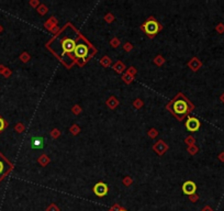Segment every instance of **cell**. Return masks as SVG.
Masks as SVG:
<instances>
[{"label": "cell", "mask_w": 224, "mask_h": 211, "mask_svg": "<svg viewBox=\"0 0 224 211\" xmlns=\"http://www.w3.org/2000/svg\"><path fill=\"white\" fill-rule=\"evenodd\" d=\"M188 107H189L188 102L183 99V98H178V99L174 102V111H175L176 115H180L183 117V115L188 111Z\"/></svg>", "instance_id": "obj_1"}, {"label": "cell", "mask_w": 224, "mask_h": 211, "mask_svg": "<svg viewBox=\"0 0 224 211\" xmlns=\"http://www.w3.org/2000/svg\"><path fill=\"white\" fill-rule=\"evenodd\" d=\"M143 28H144L145 32L147 33L150 36H153V35H155L157 32H158V31H159L160 26L158 24V22H157V21H155L154 19H150L148 21H146V22H145V24L143 26Z\"/></svg>", "instance_id": "obj_2"}, {"label": "cell", "mask_w": 224, "mask_h": 211, "mask_svg": "<svg viewBox=\"0 0 224 211\" xmlns=\"http://www.w3.org/2000/svg\"><path fill=\"white\" fill-rule=\"evenodd\" d=\"M108 191H109V188H108L107 184H104V182H100L98 184H96L95 187H93V192L98 197H104L108 194Z\"/></svg>", "instance_id": "obj_3"}, {"label": "cell", "mask_w": 224, "mask_h": 211, "mask_svg": "<svg viewBox=\"0 0 224 211\" xmlns=\"http://www.w3.org/2000/svg\"><path fill=\"white\" fill-rule=\"evenodd\" d=\"M186 128H187V130L190 132L198 131L199 128H200V121H199L197 118L189 117L188 120H187V122H186Z\"/></svg>", "instance_id": "obj_4"}, {"label": "cell", "mask_w": 224, "mask_h": 211, "mask_svg": "<svg viewBox=\"0 0 224 211\" xmlns=\"http://www.w3.org/2000/svg\"><path fill=\"white\" fill-rule=\"evenodd\" d=\"M195 190H197V185H195L193 182L188 180V182H183V194H186V195H188V196H191L195 194Z\"/></svg>", "instance_id": "obj_5"}, {"label": "cell", "mask_w": 224, "mask_h": 211, "mask_svg": "<svg viewBox=\"0 0 224 211\" xmlns=\"http://www.w3.org/2000/svg\"><path fill=\"white\" fill-rule=\"evenodd\" d=\"M75 55L77 57L79 58H85L88 54V50H87V46L83 44H80V45H77L75 47Z\"/></svg>", "instance_id": "obj_6"}, {"label": "cell", "mask_w": 224, "mask_h": 211, "mask_svg": "<svg viewBox=\"0 0 224 211\" xmlns=\"http://www.w3.org/2000/svg\"><path fill=\"white\" fill-rule=\"evenodd\" d=\"M31 146L35 150H40L44 146V139L41 138V136H35V138H32L31 140Z\"/></svg>", "instance_id": "obj_7"}, {"label": "cell", "mask_w": 224, "mask_h": 211, "mask_svg": "<svg viewBox=\"0 0 224 211\" xmlns=\"http://www.w3.org/2000/svg\"><path fill=\"white\" fill-rule=\"evenodd\" d=\"M75 47H76V44H75L74 40H65L64 43H63V48H64V52L75 51Z\"/></svg>", "instance_id": "obj_8"}, {"label": "cell", "mask_w": 224, "mask_h": 211, "mask_svg": "<svg viewBox=\"0 0 224 211\" xmlns=\"http://www.w3.org/2000/svg\"><path fill=\"white\" fill-rule=\"evenodd\" d=\"M167 148H168V146H167L166 144L164 143L162 140L158 141V143H156L155 145H154V150L156 151L158 154H163L164 152H166Z\"/></svg>", "instance_id": "obj_9"}, {"label": "cell", "mask_w": 224, "mask_h": 211, "mask_svg": "<svg viewBox=\"0 0 224 211\" xmlns=\"http://www.w3.org/2000/svg\"><path fill=\"white\" fill-rule=\"evenodd\" d=\"M189 67L191 68L192 70H198L199 68L201 67V62L199 61L198 58H192L191 61H190V63H189Z\"/></svg>", "instance_id": "obj_10"}, {"label": "cell", "mask_w": 224, "mask_h": 211, "mask_svg": "<svg viewBox=\"0 0 224 211\" xmlns=\"http://www.w3.org/2000/svg\"><path fill=\"white\" fill-rule=\"evenodd\" d=\"M107 105L109 106L110 108L113 109V108H115V107L118 106V100L115 99L114 97H110V99L107 101Z\"/></svg>", "instance_id": "obj_11"}, {"label": "cell", "mask_w": 224, "mask_h": 211, "mask_svg": "<svg viewBox=\"0 0 224 211\" xmlns=\"http://www.w3.org/2000/svg\"><path fill=\"white\" fill-rule=\"evenodd\" d=\"M113 68H114V69L117 70L118 73H122V72L124 70L125 66H124L123 64H122L121 62H118V63H117V64H115L114 66H113Z\"/></svg>", "instance_id": "obj_12"}, {"label": "cell", "mask_w": 224, "mask_h": 211, "mask_svg": "<svg viewBox=\"0 0 224 211\" xmlns=\"http://www.w3.org/2000/svg\"><path fill=\"white\" fill-rule=\"evenodd\" d=\"M48 162H50V160H48V157L46 155H41L38 157V163L42 164V165H46Z\"/></svg>", "instance_id": "obj_13"}, {"label": "cell", "mask_w": 224, "mask_h": 211, "mask_svg": "<svg viewBox=\"0 0 224 211\" xmlns=\"http://www.w3.org/2000/svg\"><path fill=\"white\" fill-rule=\"evenodd\" d=\"M38 13H41V14H45V13L47 12V8H46L44 5H41V6H38Z\"/></svg>", "instance_id": "obj_14"}, {"label": "cell", "mask_w": 224, "mask_h": 211, "mask_svg": "<svg viewBox=\"0 0 224 211\" xmlns=\"http://www.w3.org/2000/svg\"><path fill=\"white\" fill-rule=\"evenodd\" d=\"M5 172H6V164H5L3 160L2 161L0 160V175H1V174H3Z\"/></svg>", "instance_id": "obj_15"}, {"label": "cell", "mask_w": 224, "mask_h": 211, "mask_svg": "<svg viewBox=\"0 0 224 211\" xmlns=\"http://www.w3.org/2000/svg\"><path fill=\"white\" fill-rule=\"evenodd\" d=\"M123 79L126 81V83H131L132 80H133V76L132 75H130V74H125L124 76H123Z\"/></svg>", "instance_id": "obj_16"}, {"label": "cell", "mask_w": 224, "mask_h": 211, "mask_svg": "<svg viewBox=\"0 0 224 211\" xmlns=\"http://www.w3.org/2000/svg\"><path fill=\"white\" fill-rule=\"evenodd\" d=\"M188 152H189L190 154H195L197 152H198V147L195 146V145H191V146H189Z\"/></svg>", "instance_id": "obj_17"}, {"label": "cell", "mask_w": 224, "mask_h": 211, "mask_svg": "<svg viewBox=\"0 0 224 211\" xmlns=\"http://www.w3.org/2000/svg\"><path fill=\"white\" fill-rule=\"evenodd\" d=\"M46 211H59V209H58V207L56 205H51V206H48L47 209H46Z\"/></svg>", "instance_id": "obj_18"}, {"label": "cell", "mask_w": 224, "mask_h": 211, "mask_svg": "<svg viewBox=\"0 0 224 211\" xmlns=\"http://www.w3.org/2000/svg\"><path fill=\"white\" fill-rule=\"evenodd\" d=\"M71 133H73V134L76 135V134H78V133H79V128H78L77 125H73V127L71 128Z\"/></svg>", "instance_id": "obj_19"}, {"label": "cell", "mask_w": 224, "mask_h": 211, "mask_svg": "<svg viewBox=\"0 0 224 211\" xmlns=\"http://www.w3.org/2000/svg\"><path fill=\"white\" fill-rule=\"evenodd\" d=\"M132 179L130 178V177H125L124 179H123V184H124L125 186H130L132 184Z\"/></svg>", "instance_id": "obj_20"}, {"label": "cell", "mask_w": 224, "mask_h": 211, "mask_svg": "<svg viewBox=\"0 0 224 211\" xmlns=\"http://www.w3.org/2000/svg\"><path fill=\"white\" fill-rule=\"evenodd\" d=\"M51 134H52V136H53V138L56 139L57 136H59V134H61V133H59V131H58L57 129H54V130L51 132Z\"/></svg>", "instance_id": "obj_21"}, {"label": "cell", "mask_w": 224, "mask_h": 211, "mask_svg": "<svg viewBox=\"0 0 224 211\" xmlns=\"http://www.w3.org/2000/svg\"><path fill=\"white\" fill-rule=\"evenodd\" d=\"M189 199H190V201H191V202H195V201H198L199 197H198V195L193 194V195L189 196Z\"/></svg>", "instance_id": "obj_22"}, {"label": "cell", "mask_w": 224, "mask_h": 211, "mask_svg": "<svg viewBox=\"0 0 224 211\" xmlns=\"http://www.w3.org/2000/svg\"><path fill=\"white\" fill-rule=\"evenodd\" d=\"M101 64L104 65V66H108V65H110V60L108 57H103L101 60Z\"/></svg>", "instance_id": "obj_23"}, {"label": "cell", "mask_w": 224, "mask_h": 211, "mask_svg": "<svg viewBox=\"0 0 224 211\" xmlns=\"http://www.w3.org/2000/svg\"><path fill=\"white\" fill-rule=\"evenodd\" d=\"M216 31H218L219 33H223L224 32V24L220 23V24L216 26Z\"/></svg>", "instance_id": "obj_24"}, {"label": "cell", "mask_w": 224, "mask_h": 211, "mask_svg": "<svg viewBox=\"0 0 224 211\" xmlns=\"http://www.w3.org/2000/svg\"><path fill=\"white\" fill-rule=\"evenodd\" d=\"M148 134H150V138H154V136H156L157 134H158V132L156 131V130H154V129H152L150 132H148Z\"/></svg>", "instance_id": "obj_25"}, {"label": "cell", "mask_w": 224, "mask_h": 211, "mask_svg": "<svg viewBox=\"0 0 224 211\" xmlns=\"http://www.w3.org/2000/svg\"><path fill=\"white\" fill-rule=\"evenodd\" d=\"M186 142L188 144H191V145H193L195 144V138H192V136H188L186 140Z\"/></svg>", "instance_id": "obj_26"}, {"label": "cell", "mask_w": 224, "mask_h": 211, "mask_svg": "<svg viewBox=\"0 0 224 211\" xmlns=\"http://www.w3.org/2000/svg\"><path fill=\"white\" fill-rule=\"evenodd\" d=\"M155 63H156L157 65H162L164 63V60L160 56H158V57L155 58Z\"/></svg>", "instance_id": "obj_27"}, {"label": "cell", "mask_w": 224, "mask_h": 211, "mask_svg": "<svg viewBox=\"0 0 224 211\" xmlns=\"http://www.w3.org/2000/svg\"><path fill=\"white\" fill-rule=\"evenodd\" d=\"M121 209H122L121 207H120V206L117 203V205H114L111 209H110V211H121Z\"/></svg>", "instance_id": "obj_28"}, {"label": "cell", "mask_w": 224, "mask_h": 211, "mask_svg": "<svg viewBox=\"0 0 224 211\" xmlns=\"http://www.w3.org/2000/svg\"><path fill=\"white\" fill-rule=\"evenodd\" d=\"M142 105H143V102H142L141 100H135V102H134L135 108H141Z\"/></svg>", "instance_id": "obj_29"}, {"label": "cell", "mask_w": 224, "mask_h": 211, "mask_svg": "<svg viewBox=\"0 0 224 211\" xmlns=\"http://www.w3.org/2000/svg\"><path fill=\"white\" fill-rule=\"evenodd\" d=\"M5 125H6V123H5V121H3L2 119L0 118V131H2L3 129H5Z\"/></svg>", "instance_id": "obj_30"}, {"label": "cell", "mask_w": 224, "mask_h": 211, "mask_svg": "<svg viewBox=\"0 0 224 211\" xmlns=\"http://www.w3.org/2000/svg\"><path fill=\"white\" fill-rule=\"evenodd\" d=\"M111 45H113L114 47H117V46L119 45V41L117 40V38H113V40L111 41Z\"/></svg>", "instance_id": "obj_31"}, {"label": "cell", "mask_w": 224, "mask_h": 211, "mask_svg": "<svg viewBox=\"0 0 224 211\" xmlns=\"http://www.w3.org/2000/svg\"><path fill=\"white\" fill-rule=\"evenodd\" d=\"M73 111H74L75 113H76V115H78V113H79V112L81 111V110H80V108L78 107V106H75L74 109H73Z\"/></svg>", "instance_id": "obj_32"}, {"label": "cell", "mask_w": 224, "mask_h": 211, "mask_svg": "<svg viewBox=\"0 0 224 211\" xmlns=\"http://www.w3.org/2000/svg\"><path fill=\"white\" fill-rule=\"evenodd\" d=\"M201 211H213V209H212L210 206H205V207H203V208H202Z\"/></svg>", "instance_id": "obj_33"}, {"label": "cell", "mask_w": 224, "mask_h": 211, "mask_svg": "<svg viewBox=\"0 0 224 211\" xmlns=\"http://www.w3.org/2000/svg\"><path fill=\"white\" fill-rule=\"evenodd\" d=\"M124 48H125V51H131L132 45L130 44V43H126V44H125V46H124Z\"/></svg>", "instance_id": "obj_34"}, {"label": "cell", "mask_w": 224, "mask_h": 211, "mask_svg": "<svg viewBox=\"0 0 224 211\" xmlns=\"http://www.w3.org/2000/svg\"><path fill=\"white\" fill-rule=\"evenodd\" d=\"M21 58H22V61H24V62H26L28 60H29V55L26 54V53H24V54L21 56Z\"/></svg>", "instance_id": "obj_35"}, {"label": "cell", "mask_w": 224, "mask_h": 211, "mask_svg": "<svg viewBox=\"0 0 224 211\" xmlns=\"http://www.w3.org/2000/svg\"><path fill=\"white\" fill-rule=\"evenodd\" d=\"M106 20L108 22H110L111 20H113V16H112V14H108V16L106 17Z\"/></svg>", "instance_id": "obj_36"}, {"label": "cell", "mask_w": 224, "mask_h": 211, "mask_svg": "<svg viewBox=\"0 0 224 211\" xmlns=\"http://www.w3.org/2000/svg\"><path fill=\"white\" fill-rule=\"evenodd\" d=\"M129 74H130V75H132V74H135V68L134 67L130 68V69H129Z\"/></svg>", "instance_id": "obj_37"}, {"label": "cell", "mask_w": 224, "mask_h": 211, "mask_svg": "<svg viewBox=\"0 0 224 211\" xmlns=\"http://www.w3.org/2000/svg\"><path fill=\"white\" fill-rule=\"evenodd\" d=\"M219 158H220V161L224 162V153H221V154H220V155H219Z\"/></svg>", "instance_id": "obj_38"}, {"label": "cell", "mask_w": 224, "mask_h": 211, "mask_svg": "<svg viewBox=\"0 0 224 211\" xmlns=\"http://www.w3.org/2000/svg\"><path fill=\"white\" fill-rule=\"evenodd\" d=\"M38 1H31V6H36L38 5Z\"/></svg>", "instance_id": "obj_39"}, {"label": "cell", "mask_w": 224, "mask_h": 211, "mask_svg": "<svg viewBox=\"0 0 224 211\" xmlns=\"http://www.w3.org/2000/svg\"><path fill=\"white\" fill-rule=\"evenodd\" d=\"M221 100H222V101H223V102H224V93H223V95H222V96H221Z\"/></svg>", "instance_id": "obj_40"}, {"label": "cell", "mask_w": 224, "mask_h": 211, "mask_svg": "<svg viewBox=\"0 0 224 211\" xmlns=\"http://www.w3.org/2000/svg\"><path fill=\"white\" fill-rule=\"evenodd\" d=\"M121 211H126V210H125V209H121Z\"/></svg>", "instance_id": "obj_41"}]
</instances>
